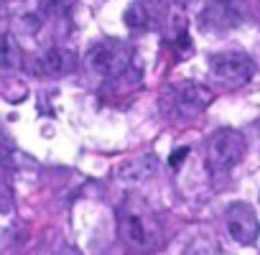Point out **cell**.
<instances>
[{
  "label": "cell",
  "instance_id": "obj_5",
  "mask_svg": "<svg viewBox=\"0 0 260 255\" xmlns=\"http://www.w3.org/2000/svg\"><path fill=\"white\" fill-rule=\"evenodd\" d=\"M209 69L224 87H242L255 74V61L242 51H222L209 59Z\"/></svg>",
  "mask_w": 260,
  "mask_h": 255
},
{
  "label": "cell",
  "instance_id": "obj_10",
  "mask_svg": "<svg viewBox=\"0 0 260 255\" xmlns=\"http://www.w3.org/2000/svg\"><path fill=\"white\" fill-rule=\"evenodd\" d=\"M21 61H23V56H21L18 41H16L11 34H6L3 39H0V67L13 72V69L21 67Z\"/></svg>",
  "mask_w": 260,
  "mask_h": 255
},
{
  "label": "cell",
  "instance_id": "obj_15",
  "mask_svg": "<svg viewBox=\"0 0 260 255\" xmlns=\"http://www.w3.org/2000/svg\"><path fill=\"white\" fill-rule=\"evenodd\" d=\"M186 153H189V148H179V151H174V153H171V166H174V169H176V166H181Z\"/></svg>",
  "mask_w": 260,
  "mask_h": 255
},
{
  "label": "cell",
  "instance_id": "obj_7",
  "mask_svg": "<svg viewBox=\"0 0 260 255\" xmlns=\"http://www.w3.org/2000/svg\"><path fill=\"white\" fill-rule=\"evenodd\" d=\"M161 18H164L161 0H138V3H133L125 11V26L130 31H138V34L153 31L161 23Z\"/></svg>",
  "mask_w": 260,
  "mask_h": 255
},
{
  "label": "cell",
  "instance_id": "obj_14",
  "mask_svg": "<svg viewBox=\"0 0 260 255\" xmlns=\"http://www.w3.org/2000/svg\"><path fill=\"white\" fill-rule=\"evenodd\" d=\"M36 255H79V252H74L72 247L61 245V247H46V250H41V252H36Z\"/></svg>",
  "mask_w": 260,
  "mask_h": 255
},
{
  "label": "cell",
  "instance_id": "obj_8",
  "mask_svg": "<svg viewBox=\"0 0 260 255\" xmlns=\"http://www.w3.org/2000/svg\"><path fill=\"white\" fill-rule=\"evenodd\" d=\"M156 171H158V158L153 153H143V156H133L122 161L115 169V179L125 184H138V181H148Z\"/></svg>",
  "mask_w": 260,
  "mask_h": 255
},
{
  "label": "cell",
  "instance_id": "obj_11",
  "mask_svg": "<svg viewBox=\"0 0 260 255\" xmlns=\"http://www.w3.org/2000/svg\"><path fill=\"white\" fill-rule=\"evenodd\" d=\"M41 69H44V74H61V72H67V51L59 49V46H51L41 56Z\"/></svg>",
  "mask_w": 260,
  "mask_h": 255
},
{
  "label": "cell",
  "instance_id": "obj_2",
  "mask_svg": "<svg viewBox=\"0 0 260 255\" xmlns=\"http://www.w3.org/2000/svg\"><path fill=\"white\" fill-rule=\"evenodd\" d=\"M133 61V46L122 39H105L84 54V69L100 79H115L127 72Z\"/></svg>",
  "mask_w": 260,
  "mask_h": 255
},
{
  "label": "cell",
  "instance_id": "obj_9",
  "mask_svg": "<svg viewBox=\"0 0 260 255\" xmlns=\"http://www.w3.org/2000/svg\"><path fill=\"white\" fill-rule=\"evenodd\" d=\"M171 92H174L176 102H181V105L189 107V110H204V107H209L212 100H214V94H212L204 84L191 82V79H181V82L171 84Z\"/></svg>",
  "mask_w": 260,
  "mask_h": 255
},
{
  "label": "cell",
  "instance_id": "obj_12",
  "mask_svg": "<svg viewBox=\"0 0 260 255\" xmlns=\"http://www.w3.org/2000/svg\"><path fill=\"white\" fill-rule=\"evenodd\" d=\"M186 255H217V245L212 237H194Z\"/></svg>",
  "mask_w": 260,
  "mask_h": 255
},
{
  "label": "cell",
  "instance_id": "obj_3",
  "mask_svg": "<svg viewBox=\"0 0 260 255\" xmlns=\"http://www.w3.org/2000/svg\"><path fill=\"white\" fill-rule=\"evenodd\" d=\"M245 151V136L240 131H232V128H222L207 143V169L214 176H222L242 161Z\"/></svg>",
  "mask_w": 260,
  "mask_h": 255
},
{
  "label": "cell",
  "instance_id": "obj_1",
  "mask_svg": "<svg viewBox=\"0 0 260 255\" xmlns=\"http://www.w3.org/2000/svg\"><path fill=\"white\" fill-rule=\"evenodd\" d=\"M117 232L122 245L133 255H148L161 242V222L158 214L141 199L127 197L117 209Z\"/></svg>",
  "mask_w": 260,
  "mask_h": 255
},
{
  "label": "cell",
  "instance_id": "obj_13",
  "mask_svg": "<svg viewBox=\"0 0 260 255\" xmlns=\"http://www.w3.org/2000/svg\"><path fill=\"white\" fill-rule=\"evenodd\" d=\"M13 207V192L6 181H0V212H8Z\"/></svg>",
  "mask_w": 260,
  "mask_h": 255
},
{
  "label": "cell",
  "instance_id": "obj_6",
  "mask_svg": "<svg viewBox=\"0 0 260 255\" xmlns=\"http://www.w3.org/2000/svg\"><path fill=\"white\" fill-rule=\"evenodd\" d=\"M224 227L230 237L240 245H255L257 240V214L247 202H232L224 209Z\"/></svg>",
  "mask_w": 260,
  "mask_h": 255
},
{
  "label": "cell",
  "instance_id": "obj_16",
  "mask_svg": "<svg viewBox=\"0 0 260 255\" xmlns=\"http://www.w3.org/2000/svg\"><path fill=\"white\" fill-rule=\"evenodd\" d=\"M184 3H194V0H184Z\"/></svg>",
  "mask_w": 260,
  "mask_h": 255
},
{
  "label": "cell",
  "instance_id": "obj_4",
  "mask_svg": "<svg viewBox=\"0 0 260 255\" xmlns=\"http://www.w3.org/2000/svg\"><path fill=\"white\" fill-rule=\"evenodd\" d=\"M247 18L242 0H209L199 13V28L209 36H224L240 28Z\"/></svg>",
  "mask_w": 260,
  "mask_h": 255
}]
</instances>
